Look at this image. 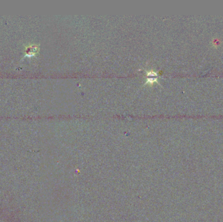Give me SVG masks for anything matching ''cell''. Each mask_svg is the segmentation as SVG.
Returning <instances> with one entry per match:
<instances>
[{"mask_svg": "<svg viewBox=\"0 0 223 222\" xmlns=\"http://www.w3.org/2000/svg\"><path fill=\"white\" fill-rule=\"evenodd\" d=\"M39 48L36 45H32L29 46L28 48H27L26 50H25V56H28V57H32L34 56L38 52Z\"/></svg>", "mask_w": 223, "mask_h": 222, "instance_id": "cell-2", "label": "cell"}, {"mask_svg": "<svg viewBox=\"0 0 223 222\" xmlns=\"http://www.w3.org/2000/svg\"><path fill=\"white\" fill-rule=\"evenodd\" d=\"M147 81L146 84H153L154 82H157L158 79V74L157 72H155L153 70L147 72Z\"/></svg>", "mask_w": 223, "mask_h": 222, "instance_id": "cell-1", "label": "cell"}]
</instances>
